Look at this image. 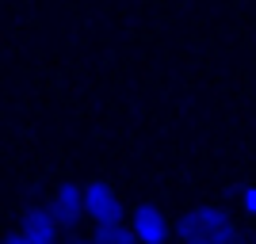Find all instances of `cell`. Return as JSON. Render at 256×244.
<instances>
[{
    "label": "cell",
    "mask_w": 256,
    "mask_h": 244,
    "mask_svg": "<svg viewBox=\"0 0 256 244\" xmlns=\"http://www.w3.org/2000/svg\"><path fill=\"white\" fill-rule=\"evenodd\" d=\"M184 244H237V225L222 206H195L176 225Z\"/></svg>",
    "instance_id": "6da1fadb"
},
{
    "label": "cell",
    "mask_w": 256,
    "mask_h": 244,
    "mask_svg": "<svg viewBox=\"0 0 256 244\" xmlns=\"http://www.w3.org/2000/svg\"><path fill=\"white\" fill-rule=\"evenodd\" d=\"M84 206L88 214L96 218L100 225H118V218H122V206H118V195L107 187V183H84Z\"/></svg>",
    "instance_id": "7a4b0ae2"
},
{
    "label": "cell",
    "mask_w": 256,
    "mask_h": 244,
    "mask_svg": "<svg viewBox=\"0 0 256 244\" xmlns=\"http://www.w3.org/2000/svg\"><path fill=\"white\" fill-rule=\"evenodd\" d=\"M58 218L50 206H27L23 210V237L31 244H58Z\"/></svg>",
    "instance_id": "3957f363"
},
{
    "label": "cell",
    "mask_w": 256,
    "mask_h": 244,
    "mask_svg": "<svg viewBox=\"0 0 256 244\" xmlns=\"http://www.w3.org/2000/svg\"><path fill=\"white\" fill-rule=\"evenodd\" d=\"M134 233H138L142 244H164L168 241V222L160 218L157 206H150V202H142L138 210H134V225H130Z\"/></svg>",
    "instance_id": "277c9868"
},
{
    "label": "cell",
    "mask_w": 256,
    "mask_h": 244,
    "mask_svg": "<svg viewBox=\"0 0 256 244\" xmlns=\"http://www.w3.org/2000/svg\"><path fill=\"white\" fill-rule=\"evenodd\" d=\"M50 210H54L58 222H76V218L88 210L84 206V187H80V183H62L58 195H54V202H50Z\"/></svg>",
    "instance_id": "5b68a950"
},
{
    "label": "cell",
    "mask_w": 256,
    "mask_h": 244,
    "mask_svg": "<svg viewBox=\"0 0 256 244\" xmlns=\"http://www.w3.org/2000/svg\"><path fill=\"white\" fill-rule=\"evenodd\" d=\"M92 241L96 244H138V233L126 229V225H100Z\"/></svg>",
    "instance_id": "8992f818"
},
{
    "label": "cell",
    "mask_w": 256,
    "mask_h": 244,
    "mask_svg": "<svg viewBox=\"0 0 256 244\" xmlns=\"http://www.w3.org/2000/svg\"><path fill=\"white\" fill-rule=\"evenodd\" d=\"M245 210L256 214V187H248V191H245Z\"/></svg>",
    "instance_id": "52a82bcc"
},
{
    "label": "cell",
    "mask_w": 256,
    "mask_h": 244,
    "mask_svg": "<svg viewBox=\"0 0 256 244\" xmlns=\"http://www.w3.org/2000/svg\"><path fill=\"white\" fill-rule=\"evenodd\" d=\"M4 244H31V241H27L23 229H20V233H8V237H4Z\"/></svg>",
    "instance_id": "ba28073f"
},
{
    "label": "cell",
    "mask_w": 256,
    "mask_h": 244,
    "mask_svg": "<svg viewBox=\"0 0 256 244\" xmlns=\"http://www.w3.org/2000/svg\"><path fill=\"white\" fill-rule=\"evenodd\" d=\"M69 244H96V241H69Z\"/></svg>",
    "instance_id": "9c48e42d"
}]
</instances>
